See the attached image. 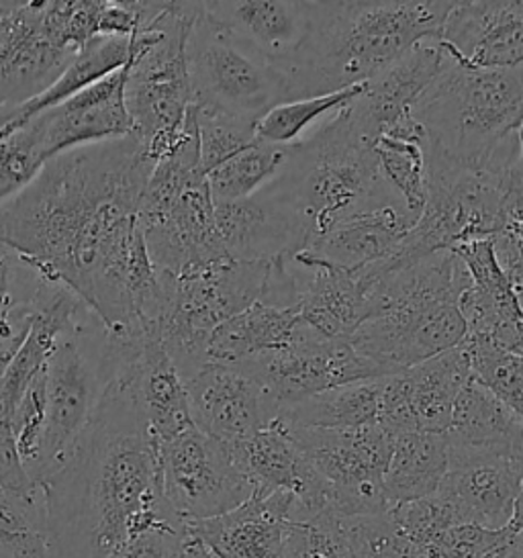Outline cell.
<instances>
[{
  "label": "cell",
  "instance_id": "obj_1",
  "mask_svg": "<svg viewBox=\"0 0 523 558\" xmlns=\"http://www.w3.org/2000/svg\"><path fill=\"white\" fill-rule=\"evenodd\" d=\"M154 166L135 135L60 154L0 203V242L81 296L107 328H139L162 299L139 226Z\"/></svg>",
  "mask_w": 523,
  "mask_h": 558
},
{
  "label": "cell",
  "instance_id": "obj_2",
  "mask_svg": "<svg viewBox=\"0 0 523 558\" xmlns=\"http://www.w3.org/2000/svg\"><path fill=\"white\" fill-rule=\"evenodd\" d=\"M41 487L53 558H114L135 536L182 522L163 499L160 440L117 380Z\"/></svg>",
  "mask_w": 523,
  "mask_h": 558
},
{
  "label": "cell",
  "instance_id": "obj_3",
  "mask_svg": "<svg viewBox=\"0 0 523 558\" xmlns=\"http://www.w3.org/2000/svg\"><path fill=\"white\" fill-rule=\"evenodd\" d=\"M457 2H309V34L282 68L291 100L370 83L425 41H438Z\"/></svg>",
  "mask_w": 523,
  "mask_h": 558
},
{
  "label": "cell",
  "instance_id": "obj_4",
  "mask_svg": "<svg viewBox=\"0 0 523 558\" xmlns=\"http://www.w3.org/2000/svg\"><path fill=\"white\" fill-rule=\"evenodd\" d=\"M370 268L376 277L373 317L348 342L380 377L401 375L466 340L458 301L471 275L457 252H440L387 275L375 264Z\"/></svg>",
  "mask_w": 523,
  "mask_h": 558
},
{
  "label": "cell",
  "instance_id": "obj_5",
  "mask_svg": "<svg viewBox=\"0 0 523 558\" xmlns=\"http://www.w3.org/2000/svg\"><path fill=\"white\" fill-rule=\"evenodd\" d=\"M373 149L352 130L343 109L289 146L287 162L264 191L296 217L309 247L354 215L401 203L380 179Z\"/></svg>",
  "mask_w": 523,
  "mask_h": 558
},
{
  "label": "cell",
  "instance_id": "obj_6",
  "mask_svg": "<svg viewBox=\"0 0 523 558\" xmlns=\"http://www.w3.org/2000/svg\"><path fill=\"white\" fill-rule=\"evenodd\" d=\"M427 135L429 170L481 168L523 121V64L474 70L446 58L440 76L413 107Z\"/></svg>",
  "mask_w": 523,
  "mask_h": 558
},
{
  "label": "cell",
  "instance_id": "obj_7",
  "mask_svg": "<svg viewBox=\"0 0 523 558\" xmlns=\"http://www.w3.org/2000/svg\"><path fill=\"white\" fill-rule=\"evenodd\" d=\"M200 2H166L160 17L133 37L125 102L133 135L154 160L177 146L193 107L188 37Z\"/></svg>",
  "mask_w": 523,
  "mask_h": 558
},
{
  "label": "cell",
  "instance_id": "obj_8",
  "mask_svg": "<svg viewBox=\"0 0 523 558\" xmlns=\"http://www.w3.org/2000/svg\"><path fill=\"white\" fill-rule=\"evenodd\" d=\"M270 264L223 258L182 275L160 272L162 305L156 329L184 383L209 364L212 331L260 299Z\"/></svg>",
  "mask_w": 523,
  "mask_h": 558
},
{
  "label": "cell",
  "instance_id": "obj_9",
  "mask_svg": "<svg viewBox=\"0 0 523 558\" xmlns=\"http://www.w3.org/2000/svg\"><path fill=\"white\" fill-rule=\"evenodd\" d=\"M113 375L111 329L88 310L65 329L44 368L46 432L39 485L70 459Z\"/></svg>",
  "mask_w": 523,
  "mask_h": 558
},
{
  "label": "cell",
  "instance_id": "obj_10",
  "mask_svg": "<svg viewBox=\"0 0 523 558\" xmlns=\"http://www.w3.org/2000/svg\"><path fill=\"white\" fill-rule=\"evenodd\" d=\"M188 72L193 105L205 111L258 125L289 102L284 74L212 21L203 2L188 37Z\"/></svg>",
  "mask_w": 523,
  "mask_h": 558
},
{
  "label": "cell",
  "instance_id": "obj_11",
  "mask_svg": "<svg viewBox=\"0 0 523 558\" xmlns=\"http://www.w3.org/2000/svg\"><path fill=\"white\" fill-rule=\"evenodd\" d=\"M282 426L326 481L331 513L350 520L380 515L391 509L385 475L394 438L385 427L378 424L350 429Z\"/></svg>",
  "mask_w": 523,
  "mask_h": 558
},
{
  "label": "cell",
  "instance_id": "obj_12",
  "mask_svg": "<svg viewBox=\"0 0 523 558\" xmlns=\"http://www.w3.org/2000/svg\"><path fill=\"white\" fill-rule=\"evenodd\" d=\"M160 454L163 499L184 524L240 508L254 495L228 444L212 440L196 426L160 444Z\"/></svg>",
  "mask_w": 523,
  "mask_h": 558
},
{
  "label": "cell",
  "instance_id": "obj_13",
  "mask_svg": "<svg viewBox=\"0 0 523 558\" xmlns=\"http://www.w3.org/2000/svg\"><path fill=\"white\" fill-rule=\"evenodd\" d=\"M240 366L272 397L278 413L336 387L385 378L348 340H329L311 328L293 345Z\"/></svg>",
  "mask_w": 523,
  "mask_h": 558
},
{
  "label": "cell",
  "instance_id": "obj_14",
  "mask_svg": "<svg viewBox=\"0 0 523 558\" xmlns=\"http://www.w3.org/2000/svg\"><path fill=\"white\" fill-rule=\"evenodd\" d=\"M114 375L160 444L195 427L186 383L156 328L113 331Z\"/></svg>",
  "mask_w": 523,
  "mask_h": 558
},
{
  "label": "cell",
  "instance_id": "obj_15",
  "mask_svg": "<svg viewBox=\"0 0 523 558\" xmlns=\"http://www.w3.org/2000/svg\"><path fill=\"white\" fill-rule=\"evenodd\" d=\"M44 7L46 0L0 2V117L44 95L76 58L49 39Z\"/></svg>",
  "mask_w": 523,
  "mask_h": 558
},
{
  "label": "cell",
  "instance_id": "obj_16",
  "mask_svg": "<svg viewBox=\"0 0 523 558\" xmlns=\"http://www.w3.org/2000/svg\"><path fill=\"white\" fill-rule=\"evenodd\" d=\"M195 426L223 444L240 442L278 417L277 403L240 364L209 362L186 380Z\"/></svg>",
  "mask_w": 523,
  "mask_h": 558
},
{
  "label": "cell",
  "instance_id": "obj_17",
  "mask_svg": "<svg viewBox=\"0 0 523 558\" xmlns=\"http://www.w3.org/2000/svg\"><path fill=\"white\" fill-rule=\"evenodd\" d=\"M299 518L289 493L252 495L240 508L184 524V541L209 558H282Z\"/></svg>",
  "mask_w": 523,
  "mask_h": 558
},
{
  "label": "cell",
  "instance_id": "obj_18",
  "mask_svg": "<svg viewBox=\"0 0 523 558\" xmlns=\"http://www.w3.org/2000/svg\"><path fill=\"white\" fill-rule=\"evenodd\" d=\"M130 62L72 99L33 117L32 125L46 162L70 149L133 135V121L125 102Z\"/></svg>",
  "mask_w": 523,
  "mask_h": 558
},
{
  "label": "cell",
  "instance_id": "obj_19",
  "mask_svg": "<svg viewBox=\"0 0 523 558\" xmlns=\"http://www.w3.org/2000/svg\"><path fill=\"white\" fill-rule=\"evenodd\" d=\"M228 448L256 495H293L299 508L296 522L329 511L326 481L278 420L245 440L228 444Z\"/></svg>",
  "mask_w": 523,
  "mask_h": 558
},
{
  "label": "cell",
  "instance_id": "obj_20",
  "mask_svg": "<svg viewBox=\"0 0 523 558\" xmlns=\"http://www.w3.org/2000/svg\"><path fill=\"white\" fill-rule=\"evenodd\" d=\"M458 66L513 70L523 64V0L457 2L438 39Z\"/></svg>",
  "mask_w": 523,
  "mask_h": 558
},
{
  "label": "cell",
  "instance_id": "obj_21",
  "mask_svg": "<svg viewBox=\"0 0 523 558\" xmlns=\"http://www.w3.org/2000/svg\"><path fill=\"white\" fill-rule=\"evenodd\" d=\"M446 56L438 41H425L413 48L399 62L364 84V93L343 109L352 130L368 148H375L385 133L413 113V107L429 84L440 76Z\"/></svg>",
  "mask_w": 523,
  "mask_h": 558
},
{
  "label": "cell",
  "instance_id": "obj_22",
  "mask_svg": "<svg viewBox=\"0 0 523 558\" xmlns=\"http://www.w3.org/2000/svg\"><path fill=\"white\" fill-rule=\"evenodd\" d=\"M454 252L471 275V284L458 301L469 328L466 338L523 356V303L499 268L490 240L471 242Z\"/></svg>",
  "mask_w": 523,
  "mask_h": 558
},
{
  "label": "cell",
  "instance_id": "obj_23",
  "mask_svg": "<svg viewBox=\"0 0 523 558\" xmlns=\"http://www.w3.org/2000/svg\"><path fill=\"white\" fill-rule=\"evenodd\" d=\"M142 231L151 263L166 275H182L228 258L205 177L191 182L177 205L160 219L142 226Z\"/></svg>",
  "mask_w": 523,
  "mask_h": 558
},
{
  "label": "cell",
  "instance_id": "obj_24",
  "mask_svg": "<svg viewBox=\"0 0 523 558\" xmlns=\"http://www.w3.org/2000/svg\"><path fill=\"white\" fill-rule=\"evenodd\" d=\"M215 217L226 256L238 263H275L309 247L296 217L264 189L254 197L215 205Z\"/></svg>",
  "mask_w": 523,
  "mask_h": 558
},
{
  "label": "cell",
  "instance_id": "obj_25",
  "mask_svg": "<svg viewBox=\"0 0 523 558\" xmlns=\"http://www.w3.org/2000/svg\"><path fill=\"white\" fill-rule=\"evenodd\" d=\"M523 483V462L501 457H458L440 485L458 524L503 530L511 522Z\"/></svg>",
  "mask_w": 523,
  "mask_h": 558
},
{
  "label": "cell",
  "instance_id": "obj_26",
  "mask_svg": "<svg viewBox=\"0 0 523 558\" xmlns=\"http://www.w3.org/2000/svg\"><path fill=\"white\" fill-rule=\"evenodd\" d=\"M299 270L301 296L296 310L303 322L319 336L348 340L373 317L376 277L370 266L343 270L326 264H299Z\"/></svg>",
  "mask_w": 523,
  "mask_h": 558
},
{
  "label": "cell",
  "instance_id": "obj_27",
  "mask_svg": "<svg viewBox=\"0 0 523 558\" xmlns=\"http://www.w3.org/2000/svg\"><path fill=\"white\" fill-rule=\"evenodd\" d=\"M203 9L280 72L309 34V2L223 0L203 2Z\"/></svg>",
  "mask_w": 523,
  "mask_h": 558
},
{
  "label": "cell",
  "instance_id": "obj_28",
  "mask_svg": "<svg viewBox=\"0 0 523 558\" xmlns=\"http://www.w3.org/2000/svg\"><path fill=\"white\" fill-rule=\"evenodd\" d=\"M413 226L415 219L403 203H387L345 219L294 260L360 270L389 260Z\"/></svg>",
  "mask_w": 523,
  "mask_h": 558
},
{
  "label": "cell",
  "instance_id": "obj_29",
  "mask_svg": "<svg viewBox=\"0 0 523 558\" xmlns=\"http://www.w3.org/2000/svg\"><path fill=\"white\" fill-rule=\"evenodd\" d=\"M446 438L450 459L501 457L523 462L522 417L474 377L458 397Z\"/></svg>",
  "mask_w": 523,
  "mask_h": 558
},
{
  "label": "cell",
  "instance_id": "obj_30",
  "mask_svg": "<svg viewBox=\"0 0 523 558\" xmlns=\"http://www.w3.org/2000/svg\"><path fill=\"white\" fill-rule=\"evenodd\" d=\"M471 378L473 366L464 342L397 375L415 432L446 434L452 426L458 397Z\"/></svg>",
  "mask_w": 523,
  "mask_h": 558
},
{
  "label": "cell",
  "instance_id": "obj_31",
  "mask_svg": "<svg viewBox=\"0 0 523 558\" xmlns=\"http://www.w3.org/2000/svg\"><path fill=\"white\" fill-rule=\"evenodd\" d=\"M307 328L299 310H280L256 301L212 331L207 348L209 362L240 364L260 354L284 350Z\"/></svg>",
  "mask_w": 523,
  "mask_h": 558
},
{
  "label": "cell",
  "instance_id": "obj_32",
  "mask_svg": "<svg viewBox=\"0 0 523 558\" xmlns=\"http://www.w3.org/2000/svg\"><path fill=\"white\" fill-rule=\"evenodd\" d=\"M373 151L380 179L417 223L429 201L427 135L422 123L409 113L376 142Z\"/></svg>",
  "mask_w": 523,
  "mask_h": 558
},
{
  "label": "cell",
  "instance_id": "obj_33",
  "mask_svg": "<svg viewBox=\"0 0 523 558\" xmlns=\"http://www.w3.org/2000/svg\"><path fill=\"white\" fill-rule=\"evenodd\" d=\"M133 56V37H97L65 68L64 74L49 86L37 99L21 105L13 113L0 117V135L11 133L29 123L33 117L51 107L72 99L84 88L111 76L117 70L127 66Z\"/></svg>",
  "mask_w": 523,
  "mask_h": 558
},
{
  "label": "cell",
  "instance_id": "obj_34",
  "mask_svg": "<svg viewBox=\"0 0 523 558\" xmlns=\"http://www.w3.org/2000/svg\"><path fill=\"white\" fill-rule=\"evenodd\" d=\"M448 469L450 444L446 434L408 432L397 436L385 475L391 508L440 492Z\"/></svg>",
  "mask_w": 523,
  "mask_h": 558
},
{
  "label": "cell",
  "instance_id": "obj_35",
  "mask_svg": "<svg viewBox=\"0 0 523 558\" xmlns=\"http://www.w3.org/2000/svg\"><path fill=\"white\" fill-rule=\"evenodd\" d=\"M385 380L387 377L329 389L280 411L277 420L291 427L319 429L375 426L380 415Z\"/></svg>",
  "mask_w": 523,
  "mask_h": 558
},
{
  "label": "cell",
  "instance_id": "obj_36",
  "mask_svg": "<svg viewBox=\"0 0 523 558\" xmlns=\"http://www.w3.org/2000/svg\"><path fill=\"white\" fill-rule=\"evenodd\" d=\"M0 558H53L39 483L15 487L0 481Z\"/></svg>",
  "mask_w": 523,
  "mask_h": 558
},
{
  "label": "cell",
  "instance_id": "obj_37",
  "mask_svg": "<svg viewBox=\"0 0 523 558\" xmlns=\"http://www.w3.org/2000/svg\"><path fill=\"white\" fill-rule=\"evenodd\" d=\"M287 156L289 148L268 144L258 137L254 144L207 174L215 205L244 201L260 193L266 184L277 179Z\"/></svg>",
  "mask_w": 523,
  "mask_h": 558
},
{
  "label": "cell",
  "instance_id": "obj_38",
  "mask_svg": "<svg viewBox=\"0 0 523 558\" xmlns=\"http://www.w3.org/2000/svg\"><path fill=\"white\" fill-rule=\"evenodd\" d=\"M364 93V84L350 86L340 93L313 97V99L291 100L278 105L268 116L262 119L256 128L258 137L275 146H293L303 140L313 123L327 116H336L348 105H352Z\"/></svg>",
  "mask_w": 523,
  "mask_h": 558
},
{
  "label": "cell",
  "instance_id": "obj_39",
  "mask_svg": "<svg viewBox=\"0 0 523 558\" xmlns=\"http://www.w3.org/2000/svg\"><path fill=\"white\" fill-rule=\"evenodd\" d=\"M354 558H429L424 546L408 538L387 513L343 520Z\"/></svg>",
  "mask_w": 523,
  "mask_h": 558
},
{
  "label": "cell",
  "instance_id": "obj_40",
  "mask_svg": "<svg viewBox=\"0 0 523 558\" xmlns=\"http://www.w3.org/2000/svg\"><path fill=\"white\" fill-rule=\"evenodd\" d=\"M105 0H46L44 27L49 39L65 51L84 50L98 35Z\"/></svg>",
  "mask_w": 523,
  "mask_h": 558
},
{
  "label": "cell",
  "instance_id": "obj_41",
  "mask_svg": "<svg viewBox=\"0 0 523 558\" xmlns=\"http://www.w3.org/2000/svg\"><path fill=\"white\" fill-rule=\"evenodd\" d=\"M46 166L37 132L29 123L0 135V203L27 189Z\"/></svg>",
  "mask_w": 523,
  "mask_h": 558
},
{
  "label": "cell",
  "instance_id": "obj_42",
  "mask_svg": "<svg viewBox=\"0 0 523 558\" xmlns=\"http://www.w3.org/2000/svg\"><path fill=\"white\" fill-rule=\"evenodd\" d=\"M196 123H198V140H200V170L207 174L217 166L228 162L238 151L247 148L258 140L256 128L233 117L212 113L196 107Z\"/></svg>",
  "mask_w": 523,
  "mask_h": 558
},
{
  "label": "cell",
  "instance_id": "obj_43",
  "mask_svg": "<svg viewBox=\"0 0 523 558\" xmlns=\"http://www.w3.org/2000/svg\"><path fill=\"white\" fill-rule=\"evenodd\" d=\"M282 558H354L342 518L321 511L309 520L293 522Z\"/></svg>",
  "mask_w": 523,
  "mask_h": 558
},
{
  "label": "cell",
  "instance_id": "obj_44",
  "mask_svg": "<svg viewBox=\"0 0 523 558\" xmlns=\"http://www.w3.org/2000/svg\"><path fill=\"white\" fill-rule=\"evenodd\" d=\"M389 515L408 538L424 546L425 550L431 548L443 532L458 525L457 511L440 493L397 504L389 509Z\"/></svg>",
  "mask_w": 523,
  "mask_h": 558
},
{
  "label": "cell",
  "instance_id": "obj_45",
  "mask_svg": "<svg viewBox=\"0 0 523 558\" xmlns=\"http://www.w3.org/2000/svg\"><path fill=\"white\" fill-rule=\"evenodd\" d=\"M44 277L13 247L0 242V315L19 303H33Z\"/></svg>",
  "mask_w": 523,
  "mask_h": 558
},
{
  "label": "cell",
  "instance_id": "obj_46",
  "mask_svg": "<svg viewBox=\"0 0 523 558\" xmlns=\"http://www.w3.org/2000/svg\"><path fill=\"white\" fill-rule=\"evenodd\" d=\"M114 558H188L184 546V522L158 525L135 536Z\"/></svg>",
  "mask_w": 523,
  "mask_h": 558
},
{
  "label": "cell",
  "instance_id": "obj_47",
  "mask_svg": "<svg viewBox=\"0 0 523 558\" xmlns=\"http://www.w3.org/2000/svg\"><path fill=\"white\" fill-rule=\"evenodd\" d=\"M35 322V305L19 303L0 315V380L15 361L19 350L29 338Z\"/></svg>",
  "mask_w": 523,
  "mask_h": 558
},
{
  "label": "cell",
  "instance_id": "obj_48",
  "mask_svg": "<svg viewBox=\"0 0 523 558\" xmlns=\"http://www.w3.org/2000/svg\"><path fill=\"white\" fill-rule=\"evenodd\" d=\"M492 252L499 268L503 270L509 284L513 287L515 295L520 296L523 303V238L518 228L497 233L490 238Z\"/></svg>",
  "mask_w": 523,
  "mask_h": 558
},
{
  "label": "cell",
  "instance_id": "obj_49",
  "mask_svg": "<svg viewBox=\"0 0 523 558\" xmlns=\"http://www.w3.org/2000/svg\"><path fill=\"white\" fill-rule=\"evenodd\" d=\"M509 530H513L515 534H523V483L520 495L515 499V508H513V515H511V522H509Z\"/></svg>",
  "mask_w": 523,
  "mask_h": 558
},
{
  "label": "cell",
  "instance_id": "obj_50",
  "mask_svg": "<svg viewBox=\"0 0 523 558\" xmlns=\"http://www.w3.org/2000/svg\"><path fill=\"white\" fill-rule=\"evenodd\" d=\"M518 142H520V168L523 170V121L518 130Z\"/></svg>",
  "mask_w": 523,
  "mask_h": 558
},
{
  "label": "cell",
  "instance_id": "obj_51",
  "mask_svg": "<svg viewBox=\"0 0 523 558\" xmlns=\"http://www.w3.org/2000/svg\"><path fill=\"white\" fill-rule=\"evenodd\" d=\"M515 558H523V534H520V541H518V548H515Z\"/></svg>",
  "mask_w": 523,
  "mask_h": 558
},
{
  "label": "cell",
  "instance_id": "obj_52",
  "mask_svg": "<svg viewBox=\"0 0 523 558\" xmlns=\"http://www.w3.org/2000/svg\"><path fill=\"white\" fill-rule=\"evenodd\" d=\"M515 228H518V230H520V233H522V238H523V223H518V226H515Z\"/></svg>",
  "mask_w": 523,
  "mask_h": 558
},
{
  "label": "cell",
  "instance_id": "obj_53",
  "mask_svg": "<svg viewBox=\"0 0 523 558\" xmlns=\"http://www.w3.org/2000/svg\"><path fill=\"white\" fill-rule=\"evenodd\" d=\"M520 221H523V203H522V217H520Z\"/></svg>",
  "mask_w": 523,
  "mask_h": 558
}]
</instances>
